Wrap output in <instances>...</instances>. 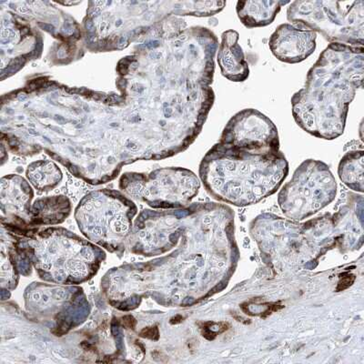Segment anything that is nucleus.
<instances>
[{
  "mask_svg": "<svg viewBox=\"0 0 364 364\" xmlns=\"http://www.w3.org/2000/svg\"><path fill=\"white\" fill-rule=\"evenodd\" d=\"M363 51L330 44L321 52L291 100L292 115L304 132L329 141L343 134L350 104L363 87Z\"/></svg>",
  "mask_w": 364,
  "mask_h": 364,
  "instance_id": "nucleus-1",
  "label": "nucleus"
},
{
  "mask_svg": "<svg viewBox=\"0 0 364 364\" xmlns=\"http://www.w3.org/2000/svg\"><path fill=\"white\" fill-rule=\"evenodd\" d=\"M288 173L281 152L238 151L218 143L204 159L203 180L219 199L236 205L258 203L274 193Z\"/></svg>",
  "mask_w": 364,
  "mask_h": 364,
  "instance_id": "nucleus-2",
  "label": "nucleus"
},
{
  "mask_svg": "<svg viewBox=\"0 0 364 364\" xmlns=\"http://www.w3.org/2000/svg\"><path fill=\"white\" fill-rule=\"evenodd\" d=\"M287 18L295 27L318 32L330 44L363 47V0L294 1Z\"/></svg>",
  "mask_w": 364,
  "mask_h": 364,
  "instance_id": "nucleus-3",
  "label": "nucleus"
},
{
  "mask_svg": "<svg viewBox=\"0 0 364 364\" xmlns=\"http://www.w3.org/2000/svg\"><path fill=\"white\" fill-rule=\"evenodd\" d=\"M336 194V182L323 162L306 161L282 191L279 201L286 213L304 216L330 203Z\"/></svg>",
  "mask_w": 364,
  "mask_h": 364,
  "instance_id": "nucleus-4",
  "label": "nucleus"
},
{
  "mask_svg": "<svg viewBox=\"0 0 364 364\" xmlns=\"http://www.w3.org/2000/svg\"><path fill=\"white\" fill-rule=\"evenodd\" d=\"M219 143L258 154H276L279 149L277 127L267 116L255 109L235 114L228 122Z\"/></svg>",
  "mask_w": 364,
  "mask_h": 364,
  "instance_id": "nucleus-5",
  "label": "nucleus"
},
{
  "mask_svg": "<svg viewBox=\"0 0 364 364\" xmlns=\"http://www.w3.org/2000/svg\"><path fill=\"white\" fill-rule=\"evenodd\" d=\"M317 33L291 24L279 25L269 41L272 53L279 61L301 63L316 50Z\"/></svg>",
  "mask_w": 364,
  "mask_h": 364,
  "instance_id": "nucleus-6",
  "label": "nucleus"
},
{
  "mask_svg": "<svg viewBox=\"0 0 364 364\" xmlns=\"http://www.w3.org/2000/svg\"><path fill=\"white\" fill-rule=\"evenodd\" d=\"M238 32L230 29L223 32L218 50L217 60L224 77L232 82H243L250 76L249 63L239 44Z\"/></svg>",
  "mask_w": 364,
  "mask_h": 364,
  "instance_id": "nucleus-7",
  "label": "nucleus"
},
{
  "mask_svg": "<svg viewBox=\"0 0 364 364\" xmlns=\"http://www.w3.org/2000/svg\"><path fill=\"white\" fill-rule=\"evenodd\" d=\"M291 4L284 0H248L237 2L236 11L240 22L248 28L271 25L282 6Z\"/></svg>",
  "mask_w": 364,
  "mask_h": 364,
  "instance_id": "nucleus-8",
  "label": "nucleus"
},
{
  "mask_svg": "<svg viewBox=\"0 0 364 364\" xmlns=\"http://www.w3.org/2000/svg\"><path fill=\"white\" fill-rule=\"evenodd\" d=\"M339 174L341 181L354 191L363 190V151L347 152L341 159Z\"/></svg>",
  "mask_w": 364,
  "mask_h": 364,
  "instance_id": "nucleus-9",
  "label": "nucleus"
},
{
  "mask_svg": "<svg viewBox=\"0 0 364 364\" xmlns=\"http://www.w3.org/2000/svg\"><path fill=\"white\" fill-rule=\"evenodd\" d=\"M228 329H229V324L225 323H209L204 324L203 327L201 328L203 336L207 338L208 340H213L218 334L222 333Z\"/></svg>",
  "mask_w": 364,
  "mask_h": 364,
  "instance_id": "nucleus-10",
  "label": "nucleus"
},
{
  "mask_svg": "<svg viewBox=\"0 0 364 364\" xmlns=\"http://www.w3.org/2000/svg\"><path fill=\"white\" fill-rule=\"evenodd\" d=\"M354 281H355V276L354 275L347 274L343 276L340 279L339 284H338L337 291L346 290L347 288H349L353 284Z\"/></svg>",
  "mask_w": 364,
  "mask_h": 364,
  "instance_id": "nucleus-11",
  "label": "nucleus"
},
{
  "mask_svg": "<svg viewBox=\"0 0 364 364\" xmlns=\"http://www.w3.org/2000/svg\"><path fill=\"white\" fill-rule=\"evenodd\" d=\"M142 337L149 338V339L157 340L159 338V331L157 327L147 328L143 330L141 333Z\"/></svg>",
  "mask_w": 364,
  "mask_h": 364,
  "instance_id": "nucleus-12",
  "label": "nucleus"
},
{
  "mask_svg": "<svg viewBox=\"0 0 364 364\" xmlns=\"http://www.w3.org/2000/svg\"><path fill=\"white\" fill-rule=\"evenodd\" d=\"M123 325L126 327L133 328L135 326L136 321L132 316H127L123 318Z\"/></svg>",
  "mask_w": 364,
  "mask_h": 364,
  "instance_id": "nucleus-13",
  "label": "nucleus"
}]
</instances>
